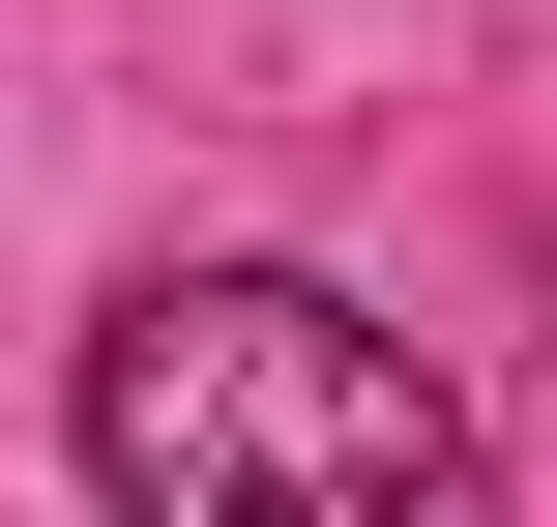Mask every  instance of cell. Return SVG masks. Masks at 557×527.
I'll list each match as a JSON object with an SVG mask.
<instances>
[{"label": "cell", "instance_id": "6da1fadb", "mask_svg": "<svg viewBox=\"0 0 557 527\" xmlns=\"http://www.w3.org/2000/svg\"><path fill=\"white\" fill-rule=\"evenodd\" d=\"M117 527H499L470 411L411 381V323H352L323 264H147L59 381Z\"/></svg>", "mask_w": 557, "mask_h": 527}]
</instances>
